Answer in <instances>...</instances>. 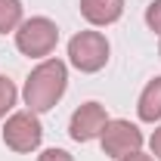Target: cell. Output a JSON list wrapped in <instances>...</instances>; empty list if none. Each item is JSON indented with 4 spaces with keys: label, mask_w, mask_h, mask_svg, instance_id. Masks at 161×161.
I'll return each mask as SVG.
<instances>
[{
    "label": "cell",
    "mask_w": 161,
    "mask_h": 161,
    "mask_svg": "<svg viewBox=\"0 0 161 161\" xmlns=\"http://www.w3.org/2000/svg\"><path fill=\"white\" fill-rule=\"evenodd\" d=\"M65 87H68V65L62 59H43L25 78L22 87V99L31 112H50L56 102L65 96Z\"/></svg>",
    "instance_id": "cell-1"
},
{
    "label": "cell",
    "mask_w": 161,
    "mask_h": 161,
    "mask_svg": "<svg viewBox=\"0 0 161 161\" xmlns=\"http://www.w3.org/2000/svg\"><path fill=\"white\" fill-rule=\"evenodd\" d=\"M59 43V28L47 16H31L16 28V47L28 59H47Z\"/></svg>",
    "instance_id": "cell-2"
},
{
    "label": "cell",
    "mask_w": 161,
    "mask_h": 161,
    "mask_svg": "<svg viewBox=\"0 0 161 161\" xmlns=\"http://www.w3.org/2000/svg\"><path fill=\"white\" fill-rule=\"evenodd\" d=\"M108 53H112V47H108L102 31H78L68 40V62L84 75L102 71L108 62Z\"/></svg>",
    "instance_id": "cell-3"
},
{
    "label": "cell",
    "mask_w": 161,
    "mask_h": 161,
    "mask_svg": "<svg viewBox=\"0 0 161 161\" xmlns=\"http://www.w3.org/2000/svg\"><path fill=\"white\" fill-rule=\"evenodd\" d=\"M3 142H6V149H13L19 155H28V152L40 149V142H43V124H40L37 112H31V108L13 112L6 118V124H3Z\"/></svg>",
    "instance_id": "cell-4"
},
{
    "label": "cell",
    "mask_w": 161,
    "mask_h": 161,
    "mask_svg": "<svg viewBox=\"0 0 161 161\" xmlns=\"http://www.w3.org/2000/svg\"><path fill=\"white\" fill-rule=\"evenodd\" d=\"M102 152L108 155V158H127V155H133V152H140L142 149V130L136 127V124H130V121L124 118H115L105 124V130H102Z\"/></svg>",
    "instance_id": "cell-5"
},
{
    "label": "cell",
    "mask_w": 161,
    "mask_h": 161,
    "mask_svg": "<svg viewBox=\"0 0 161 161\" xmlns=\"http://www.w3.org/2000/svg\"><path fill=\"white\" fill-rule=\"evenodd\" d=\"M108 115H105V105L102 102H84L75 108V115L68 121V136L75 142H90V140H99L105 124H108Z\"/></svg>",
    "instance_id": "cell-6"
},
{
    "label": "cell",
    "mask_w": 161,
    "mask_h": 161,
    "mask_svg": "<svg viewBox=\"0 0 161 161\" xmlns=\"http://www.w3.org/2000/svg\"><path fill=\"white\" fill-rule=\"evenodd\" d=\"M80 16L93 28L115 25L124 16V0H80Z\"/></svg>",
    "instance_id": "cell-7"
},
{
    "label": "cell",
    "mask_w": 161,
    "mask_h": 161,
    "mask_svg": "<svg viewBox=\"0 0 161 161\" xmlns=\"http://www.w3.org/2000/svg\"><path fill=\"white\" fill-rule=\"evenodd\" d=\"M136 115H140V121H146V124L161 121V75L152 78L142 87L140 102H136Z\"/></svg>",
    "instance_id": "cell-8"
},
{
    "label": "cell",
    "mask_w": 161,
    "mask_h": 161,
    "mask_svg": "<svg viewBox=\"0 0 161 161\" xmlns=\"http://www.w3.org/2000/svg\"><path fill=\"white\" fill-rule=\"evenodd\" d=\"M22 0H0V34H6V31H16L22 22Z\"/></svg>",
    "instance_id": "cell-9"
},
{
    "label": "cell",
    "mask_w": 161,
    "mask_h": 161,
    "mask_svg": "<svg viewBox=\"0 0 161 161\" xmlns=\"http://www.w3.org/2000/svg\"><path fill=\"white\" fill-rule=\"evenodd\" d=\"M19 99V90H16V84L9 78H3L0 75V118H6L9 112H13V105Z\"/></svg>",
    "instance_id": "cell-10"
},
{
    "label": "cell",
    "mask_w": 161,
    "mask_h": 161,
    "mask_svg": "<svg viewBox=\"0 0 161 161\" xmlns=\"http://www.w3.org/2000/svg\"><path fill=\"white\" fill-rule=\"evenodd\" d=\"M146 25H149L155 34H161V0H152V3L146 6Z\"/></svg>",
    "instance_id": "cell-11"
},
{
    "label": "cell",
    "mask_w": 161,
    "mask_h": 161,
    "mask_svg": "<svg viewBox=\"0 0 161 161\" xmlns=\"http://www.w3.org/2000/svg\"><path fill=\"white\" fill-rule=\"evenodd\" d=\"M37 161H75V158H71L65 149H43L37 155Z\"/></svg>",
    "instance_id": "cell-12"
},
{
    "label": "cell",
    "mask_w": 161,
    "mask_h": 161,
    "mask_svg": "<svg viewBox=\"0 0 161 161\" xmlns=\"http://www.w3.org/2000/svg\"><path fill=\"white\" fill-rule=\"evenodd\" d=\"M149 146H152V158H161V127H155V133L149 136Z\"/></svg>",
    "instance_id": "cell-13"
},
{
    "label": "cell",
    "mask_w": 161,
    "mask_h": 161,
    "mask_svg": "<svg viewBox=\"0 0 161 161\" xmlns=\"http://www.w3.org/2000/svg\"><path fill=\"white\" fill-rule=\"evenodd\" d=\"M121 161H155V158H152V155H146V152L140 149V152H133V155H127V158H121Z\"/></svg>",
    "instance_id": "cell-14"
},
{
    "label": "cell",
    "mask_w": 161,
    "mask_h": 161,
    "mask_svg": "<svg viewBox=\"0 0 161 161\" xmlns=\"http://www.w3.org/2000/svg\"><path fill=\"white\" fill-rule=\"evenodd\" d=\"M158 53H161V43H158Z\"/></svg>",
    "instance_id": "cell-15"
}]
</instances>
